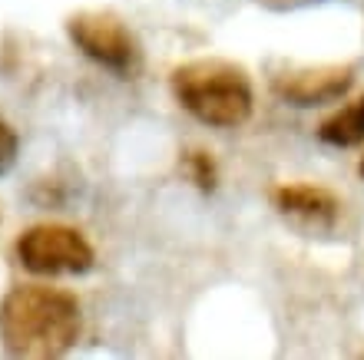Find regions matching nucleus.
Masks as SVG:
<instances>
[{
	"label": "nucleus",
	"mask_w": 364,
	"mask_h": 360,
	"mask_svg": "<svg viewBox=\"0 0 364 360\" xmlns=\"http://www.w3.org/2000/svg\"><path fill=\"white\" fill-rule=\"evenodd\" d=\"M272 205L282 215L298 218L305 225L315 228H331L341 215V202L335 199V192L311 185V182H285L272 189Z\"/></svg>",
	"instance_id": "obj_6"
},
{
	"label": "nucleus",
	"mask_w": 364,
	"mask_h": 360,
	"mask_svg": "<svg viewBox=\"0 0 364 360\" xmlns=\"http://www.w3.org/2000/svg\"><path fill=\"white\" fill-rule=\"evenodd\" d=\"M358 172H361V179H364V156H361V162H358Z\"/></svg>",
	"instance_id": "obj_11"
},
{
	"label": "nucleus",
	"mask_w": 364,
	"mask_h": 360,
	"mask_svg": "<svg viewBox=\"0 0 364 360\" xmlns=\"http://www.w3.org/2000/svg\"><path fill=\"white\" fill-rule=\"evenodd\" d=\"M358 63H318V67H291L272 76V93L288 106L311 109V106L335 103L355 86Z\"/></svg>",
	"instance_id": "obj_5"
},
{
	"label": "nucleus",
	"mask_w": 364,
	"mask_h": 360,
	"mask_svg": "<svg viewBox=\"0 0 364 360\" xmlns=\"http://www.w3.org/2000/svg\"><path fill=\"white\" fill-rule=\"evenodd\" d=\"M169 83H173L176 103L192 119H199L202 126L235 129V126L252 119V109H255L252 80L232 60H219V57L189 60V63L173 70Z\"/></svg>",
	"instance_id": "obj_2"
},
{
	"label": "nucleus",
	"mask_w": 364,
	"mask_h": 360,
	"mask_svg": "<svg viewBox=\"0 0 364 360\" xmlns=\"http://www.w3.org/2000/svg\"><path fill=\"white\" fill-rule=\"evenodd\" d=\"M318 139L335 149H351V146L364 143V96L351 99L341 106L338 113H331L325 123L318 126Z\"/></svg>",
	"instance_id": "obj_7"
},
{
	"label": "nucleus",
	"mask_w": 364,
	"mask_h": 360,
	"mask_svg": "<svg viewBox=\"0 0 364 360\" xmlns=\"http://www.w3.org/2000/svg\"><path fill=\"white\" fill-rule=\"evenodd\" d=\"M295 4H311V0H282V7H295Z\"/></svg>",
	"instance_id": "obj_10"
},
{
	"label": "nucleus",
	"mask_w": 364,
	"mask_h": 360,
	"mask_svg": "<svg viewBox=\"0 0 364 360\" xmlns=\"http://www.w3.org/2000/svg\"><path fill=\"white\" fill-rule=\"evenodd\" d=\"M186 169H189L192 182H196L202 192H209L212 185H215V162H212L209 152H189V156H186Z\"/></svg>",
	"instance_id": "obj_8"
},
{
	"label": "nucleus",
	"mask_w": 364,
	"mask_h": 360,
	"mask_svg": "<svg viewBox=\"0 0 364 360\" xmlns=\"http://www.w3.org/2000/svg\"><path fill=\"white\" fill-rule=\"evenodd\" d=\"M20 156V139L14 133V126L7 119H0V175H7L14 165H17Z\"/></svg>",
	"instance_id": "obj_9"
},
{
	"label": "nucleus",
	"mask_w": 364,
	"mask_h": 360,
	"mask_svg": "<svg viewBox=\"0 0 364 360\" xmlns=\"http://www.w3.org/2000/svg\"><path fill=\"white\" fill-rule=\"evenodd\" d=\"M17 258L30 275H87L96 265V251L83 231L70 225H33L17 238Z\"/></svg>",
	"instance_id": "obj_4"
},
{
	"label": "nucleus",
	"mask_w": 364,
	"mask_h": 360,
	"mask_svg": "<svg viewBox=\"0 0 364 360\" xmlns=\"http://www.w3.org/2000/svg\"><path fill=\"white\" fill-rule=\"evenodd\" d=\"M67 37L83 57L100 63L109 73L133 76L139 70V60H143L139 40L129 30V23L113 10H80V13H73L67 20Z\"/></svg>",
	"instance_id": "obj_3"
},
{
	"label": "nucleus",
	"mask_w": 364,
	"mask_h": 360,
	"mask_svg": "<svg viewBox=\"0 0 364 360\" xmlns=\"http://www.w3.org/2000/svg\"><path fill=\"white\" fill-rule=\"evenodd\" d=\"M83 311L70 291L47 285L10 288L0 301V347L10 357L50 360L77 347Z\"/></svg>",
	"instance_id": "obj_1"
}]
</instances>
